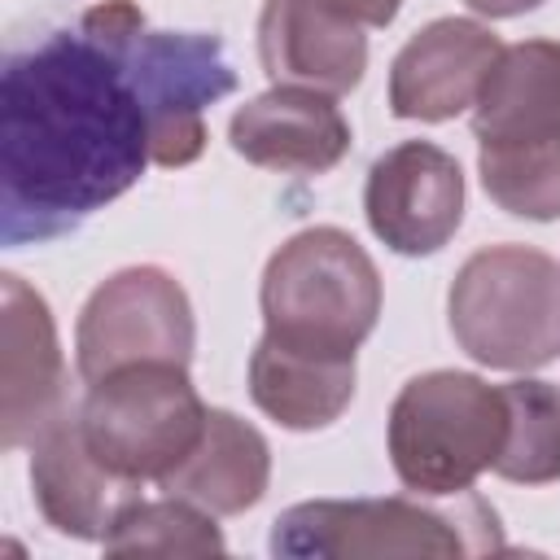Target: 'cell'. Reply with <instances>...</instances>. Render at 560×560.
Wrapping results in <instances>:
<instances>
[{
  "mask_svg": "<svg viewBox=\"0 0 560 560\" xmlns=\"http://www.w3.org/2000/svg\"><path fill=\"white\" fill-rule=\"evenodd\" d=\"M31 486H35V503H39L44 521L57 534L88 538V542H105L114 521L140 499L136 494L140 481L109 472L92 455V446L79 429V411H66L57 424H48L35 438Z\"/></svg>",
  "mask_w": 560,
  "mask_h": 560,
  "instance_id": "cell-12",
  "label": "cell"
},
{
  "mask_svg": "<svg viewBox=\"0 0 560 560\" xmlns=\"http://www.w3.org/2000/svg\"><path fill=\"white\" fill-rule=\"evenodd\" d=\"M192 341L197 324L188 293L162 267H127L96 284L74 328L79 372L88 385L127 363H188Z\"/></svg>",
  "mask_w": 560,
  "mask_h": 560,
  "instance_id": "cell-7",
  "label": "cell"
},
{
  "mask_svg": "<svg viewBox=\"0 0 560 560\" xmlns=\"http://www.w3.org/2000/svg\"><path fill=\"white\" fill-rule=\"evenodd\" d=\"M232 88L219 35L153 31L131 0L13 48L0 74V241L66 236L149 162H197L206 109Z\"/></svg>",
  "mask_w": 560,
  "mask_h": 560,
  "instance_id": "cell-1",
  "label": "cell"
},
{
  "mask_svg": "<svg viewBox=\"0 0 560 560\" xmlns=\"http://www.w3.org/2000/svg\"><path fill=\"white\" fill-rule=\"evenodd\" d=\"M459 350L486 368L529 372L560 354V262L529 245L477 249L446 298Z\"/></svg>",
  "mask_w": 560,
  "mask_h": 560,
  "instance_id": "cell-5",
  "label": "cell"
},
{
  "mask_svg": "<svg viewBox=\"0 0 560 560\" xmlns=\"http://www.w3.org/2000/svg\"><path fill=\"white\" fill-rule=\"evenodd\" d=\"M271 551L289 560H359V556H486L503 551V525L490 503L459 494L455 508L394 499H311L271 525Z\"/></svg>",
  "mask_w": 560,
  "mask_h": 560,
  "instance_id": "cell-2",
  "label": "cell"
},
{
  "mask_svg": "<svg viewBox=\"0 0 560 560\" xmlns=\"http://www.w3.org/2000/svg\"><path fill=\"white\" fill-rule=\"evenodd\" d=\"M508 438L503 385H486L472 372L411 376L389 407V459L416 494H464L499 464Z\"/></svg>",
  "mask_w": 560,
  "mask_h": 560,
  "instance_id": "cell-4",
  "label": "cell"
},
{
  "mask_svg": "<svg viewBox=\"0 0 560 560\" xmlns=\"http://www.w3.org/2000/svg\"><path fill=\"white\" fill-rule=\"evenodd\" d=\"M109 556H219L223 551V534L214 525V512L179 499V494H166V499H136L118 521L114 529L105 534L101 542Z\"/></svg>",
  "mask_w": 560,
  "mask_h": 560,
  "instance_id": "cell-19",
  "label": "cell"
},
{
  "mask_svg": "<svg viewBox=\"0 0 560 560\" xmlns=\"http://www.w3.org/2000/svg\"><path fill=\"white\" fill-rule=\"evenodd\" d=\"M499 48V35L472 18L429 22L398 48L389 66V109L420 122H446L464 114L477 101Z\"/></svg>",
  "mask_w": 560,
  "mask_h": 560,
  "instance_id": "cell-10",
  "label": "cell"
},
{
  "mask_svg": "<svg viewBox=\"0 0 560 560\" xmlns=\"http://www.w3.org/2000/svg\"><path fill=\"white\" fill-rule=\"evenodd\" d=\"M249 398L284 429H324L354 398V359L311 354L262 337L249 354Z\"/></svg>",
  "mask_w": 560,
  "mask_h": 560,
  "instance_id": "cell-16",
  "label": "cell"
},
{
  "mask_svg": "<svg viewBox=\"0 0 560 560\" xmlns=\"http://www.w3.org/2000/svg\"><path fill=\"white\" fill-rule=\"evenodd\" d=\"M472 131H477V144L560 136V44L556 39H521L499 48L472 101Z\"/></svg>",
  "mask_w": 560,
  "mask_h": 560,
  "instance_id": "cell-14",
  "label": "cell"
},
{
  "mask_svg": "<svg viewBox=\"0 0 560 560\" xmlns=\"http://www.w3.org/2000/svg\"><path fill=\"white\" fill-rule=\"evenodd\" d=\"M0 442L4 451L35 446V438L57 424L66 407V359L57 341L52 311L22 276H0Z\"/></svg>",
  "mask_w": 560,
  "mask_h": 560,
  "instance_id": "cell-9",
  "label": "cell"
},
{
  "mask_svg": "<svg viewBox=\"0 0 560 560\" xmlns=\"http://www.w3.org/2000/svg\"><path fill=\"white\" fill-rule=\"evenodd\" d=\"M258 57L276 88L341 96L368 70V35L324 0H267L258 13Z\"/></svg>",
  "mask_w": 560,
  "mask_h": 560,
  "instance_id": "cell-11",
  "label": "cell"
},
{
  "mask_svg": "<svg viewBox=\"0 0 560 560\" xmlns=\"http://www.w3.org/2000/svg\"><path fill=\"white\" fill-rule=\"evenodd\" d=\"M262 337L354 359L381 315V271L341 228H306L289 236L262 271Z\"/></svg>",
  "mask_w": 560,
  "mask_h": 560,
  "instance_id": "cell-3",
  "label": "cell"
},
{
  "mask_svg": "<svg viewBox=\"0 0 560 560\" xmlns=\"http://www.w3.org/2000/svg\"><path fill=\"white\" fill-rule=\"evenodd\" d=\"M508 438L494 464L499 477L521 486H547L560 477V385L508 381Z\"/></svg>",
  "mask_w": 560,
  "mask_h": 560,
  "instance_id": "cell-18",
  "label": "cell"
},
{
  "mask_svg": "<svg viewBox=\"0 0 560 560\" xmlns=\"http://www.w3.org/2000/svg\"><path fill=\"white\" fill-rule=\"evenodd\" d=\"M477 171L490 201H499L508 214L538 223L560 214V136L477 144Z\"/></svg>",
  "mask_w": 560,
  "mask_h": 560,
  "instance_id": "cell-17",
  "label": "cell"
},
{
  "mask_svg": "<svg viewBox=\"0 0 560 560\" xmlns=\"http://www.w3.org/2000/svg\"><path fill=\"white\" fill-rule=\"evenodd\" d=\"M232 149L267 171L324 175L350 149V122L328 92L271 88L245 101L228 122Z\"/></svg>",
  "mask_w": 560,
  "mask_h": 560,
  "instance_id": "cell-13",
  "label": "cell"
},
{
  "mask_svg": "<svg viewBox=\"0 0 560 560\" xmlns=\"http://www.w3.org/2000/svg\"><path fill=\"white\" fill-rule=\"evenodd\" d=\"M363 210L394 254H438L464 219L459 162L429 140H402L372 162Z\"/></svg>",
  "mask_w": 560,
  "mask_h": 560,
  "instance_id": "cell-8",
  "label": "cell"
},
{
  "mask_svg": "<svg viewBox=\"0 0 560 560\" xmlns=\"http://www.w3.org/2000/svg\"><path fill=\"white\" fill-rule=\"evenodd\" d=\"M210 407L188 381V363H127L92 381L79 429L92 455L127 481H162L206 433Z\"/></svg>",
  "mask_w": 560,
  "mask_h": 560,
  "instance_id": "cell-6",
  "label": "cell"
},
{
  "mask_svg": "<svg viewBox=\"0 0 560 560\" xmlns=\"http://www.w3.org/2000/svg\"><path fill=\"white\" fill-rule=\"evenodd\" d=\"M267 481H271L267 438L254 424H245L241 416L214 407L206 416L201 442L158 486L166 494H179V499L214 512V516H236L267 494Z\"/></svg>",
  "mask_w": 560,
  "mask_h": 560,
  "instance_id": "cell-15",
  "label": "cell"
},
{
  "mask_svg": "<svg viewBox=\"0 0 560 560\" xmlns=\"http://www.w3.org/2000/svg\"><path fill=\"white\" fill-rule=\"evenodd\" d=\"M324 4L341 9V13H346V18H354L359 26H389L402 0H324Z\"/></svg>",
  "mask_w": 560,
  "mask_h": 560,
  "instance_id": "cell-20",
  "label": "cell"
},
{
  "mask_svg": "<svg viewBox=\"0 0 560 560\" xmlns=\"http://www.w3.org/2000/svg\"><path fill=\"white\" fill-rule=\"evenodd\" d=\"M464 4L477 9V13H486V18H516V13L538 9L542 0H464Z\"/></svg>",
  "mask_w": 560,
  "mask_h": 560,
  "instance_id": "cell-21",
  "label": "cell"
}]
</instances>
